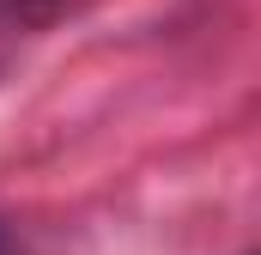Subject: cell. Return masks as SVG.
I'll return each mask as SVG.
<instances>
[{"instance_id":"cell-2","label":"cell","mask_w":261,"mask_h":255,"mask_svg":"<svg viewBox=\"0 0 261 255\" xmlns=\"http://www.w3.org/2000/svg\"><path fill=\"white\" fill-rule=\"evenodd\" d=\"M0 255H6V243H0Z\"/></svg>"},{"instance_id":"cell-1","label":"cell","mask_w":261,"mask_h":255,"mask_svg":"<svg viewBox=\"0 0 261 255\" xmlns=\"http://www.w3.org/2000/svg\"><path fill=\"white\" fill-rule=\"evenodd\" d=\"M85 0H0V31H43L67 12H79Z\"/></svg>"}]
</instances>
